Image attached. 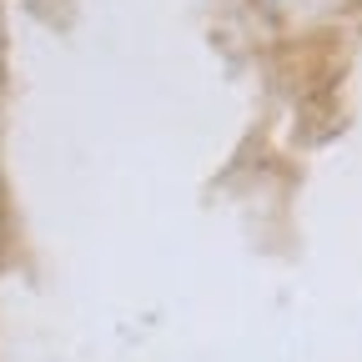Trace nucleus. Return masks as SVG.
Returning a JSON list of instances; mask_svg holds the SVG:
<instances>
[]
</instances>
